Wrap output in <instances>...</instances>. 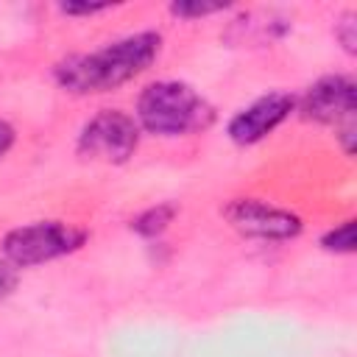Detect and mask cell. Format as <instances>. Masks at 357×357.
Instances as JSON below:
<instances>
[{"mask_svg": "<svg viewBox=\"0 0 357 357\" xmlns=\"http://www.w3.org/2000/svg\"><path fill=\"white\" fill-rule=\"evenodd\" d=\"M321 243H324L326 251L351 254V251H354V220H343L337 229H332L329 234H324Z\"/></svg>", "mask_w": 357, "mask_h": 357, "instance_id": "obj_9", "label": "cell"}, {"mask_svg": "<svg viewBox=\"0 0 357 357\" xmlns=\"http://www.w3.org/2000/svg\"><path fill=\"white\" fill-rule=\"evenodd\" d=\"M337 39L343 42V47H346L349 53H354V42H357V36H354V14H346V17L340 20V25H337Z\"/></svg>", "mask_w": 357, "mask_h": 357, "instance_id": "obj_11", "label": "cell"}, {"mask_svg": "<svg viewBox=\"0 0 357 357\" xmlns=\"http://www.w3.org/2000/svg\"><path fill=\"white\" fill-rule=\"evenodd\" d=\"M139 142V128L134 117H128L120 109H103L98 112L78 137V153L86 159H103V162H126Z\"/></svg>", "mask_w": 357, "mask_h": 357, "instance_id": "obj_5", "label": "cell"}, {"mask_svg": "<svg viewBox=\"0 0 357 357\" xmlns=\"http://www.w3.org/2000/svg\"><path fill=\"white\" fill-rule=\"evenodd\" d=\"M296 100L287 92H268L259 100H254L251 106H245L243 112H237L229 123V137L237 145H254L259 139H265L276 126H282L287 120V114L293 112Z\"/></svg>", "mask_w": 357, "mask_h": 357, "instance_id": "obj_7", "label": "cell"}, {"mask_svg": "<svg viewBox=\"0 0 357 357\" xmlns=\"http://www.w3.org/2000/svg\"><path fill=\"white\" fill-rule=\"evenodd\" d=\"M137 117L142 128L162 137H184L212 126L215 109L181 81H156L142 89L137 100Z\"/></svg>", "mask_w": 357, "mask_h": 357, "instance_id": "obj_2", "label": "cell"}, {"mask_svg": "<svg viewBox=\"0 0 357 357\" xmlns=\"http://www.w3.org/2000/svg\"><path fill=\"white\" fill-rule=\"evenodd\" d=\"M109 6H92V3H64L61 6V11L64 14H98V11H106Z\"/></svg>", "mask_w": 357, "mask_h": 357, "instance_id": "obj_13", "label": "cell"}, {"mask_svg": "<svg viewBox=\"0 0 357 357\" xmlns=\"http://www.w3.org/2000/svg\"><path fill=\"white\" fill-rule=\"evenodd\" d=\"M223 6L215 3V6H206V3H173L170 11L178 14V17H206V14H215L220 11Z\"/></svg>", "mask_w": 357, "mask_h": 357, "instance_id": "obj_10", "label": "cell"}, {"mask_svg": "<svg viewBox=\"0 0 357 357\" xmlns=\"http://www.w3.org/2000/svg\"><path fill=\"white\" fill-rule=\"evenodd\" d=\"M17 287V271L8 262H0V298H6Z\"/></svg>", "mask_w": 357, "mask_h": 357, "instance_id": "obj_12", "label": "cell"}, {"mask_svg": "<svg viewBox=\"0 0 357 357\" xmlns=\"http://www.w3.org/2000/svg\"><path fill=\"white\" fill-rule=\"evenodd\" d=\"M301 112L307 120L340 126L346 153H354V81L349 75L315 81L301 98Z\"/></svg>", "mask_w": 357, "mask_h": 357, "instance_id": "obj_4", "label": "cell"}, {"mask_svg": "<svg viewBox=\"0 0 357 357\" xmlns=\"http://www.w3.org/2000/svg\"><path fill=\"white\" fill-rule=\"evenodd\" d=\"M223 215L237 231L248 237H259V240H290L301 231L298 215L271 206L257 198H237L223 209Z\"/></svg>", "mask_w": 357, "mask_h": 357, "instance_id": "obj_6", "label": "cell"}, {"mask_svg": "<svg viewBox=\"0 0 357 357\" xmlns=\"http://www.w3.org/2000/svg\"><path fill=\"white\" fill-rule=\"evenodd\" d=\"M86 240V234L70 223L61 220H39L31 226H20L14 231L6 234L3 240V254L11 265L17 268H31L56 257H64L75 248H81V243Z\"/></svg>", "mask_w": 357, "mask_h": 357, "instance_id": "obj_3", "label": "cell"}, {"mask_svg": "<svg viewBox=\"0 0 357 357\" xmlns=\"http://www.w3.org/2000/svg\"><path fill=\"white\" fill-rule=\"evenodd\" d=\"M162 36L153 31L123 36L100 50L73 56L56 67V81L75 95H98L117 89L145 73L159 56Z\"/></svg>", "mask_w": 357, "mask_h": 357, "instance_id": "obj_1", "label": "cell"}, {"mask_svg": "<svg viewBox=\"0 0 357 357\" xmlns=\"http://www.w3.org/2000/svg\"><path fill=\"white\" fill-rule=\"evenodd\" d=\"M173 215H176V206H173V204H159V206L145 209L139 218H134L131 229H134L137 234H142V237H156L159 231L167 229V223L173 220Z\"/></svg>", "mask_w": 357, "mask_h": 357, "instance_id": "obj_8", "label": "cell"}, {"mask_svg": "<svg viewBox=\"0 0 357 357\" xmlns=\"http://www.w3.org/2000/svg\"><path fill=\"white\" fill-rule=\"evenodd\" d=\"M11 145H14V128H11L6 120H0V156L8 153Z\"/></svg>", "mask_w": 357, "mask_h": 357, "instance_id": "obj_14", "label": "cell"}]
</instances>
